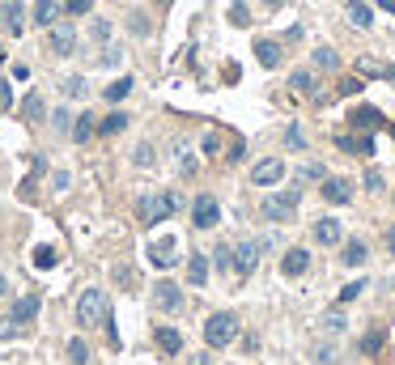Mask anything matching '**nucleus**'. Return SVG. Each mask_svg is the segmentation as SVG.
Returning a JSON list of instances; mask_svg holds the SVG:
<instances>
[{
  "mask_svg": "<svg viewBox=\"0 0 395 365\" xmlns=\"http://www.w3.org/2000/svg\"><path fill=\"white\" fill-rule=\"evenodd\" d=\"M200 149H204V158H217V153H221V136H217V132H208Z\"/></svg>",
  "mask_w": 395,
  "mask_h": 365,
  "instance_id": "4c0bfd02",
  "label": "nucleus"
},
{
  "mask_svg": "<svg viewBox=\"0 0 395 365\" xmlns=\"http://www.w3.org/2000/svg\"><path fill=\"white\" fill-rule=\"evenodd\" d=\"M13 107V94H9V81H0V111Z\"/></svg>",
  "mask_w": 395,
  "mask_h": 365,
  "instance_id": "de8ad7c7",
  "label": "nucleus"
},
{
  "mask_svg": "<svg viewBox=\"0 0 395 365\" xmlns=\"http://www.w3.org/2000/svg\"><path fill=\"white\" fill-rule=\"evenodd\" d=\"M255 60H259L264 68H280L285 51H280V43H272V38H259V43H255Z\"/></svg>",
  "mask_w": 395,
  "mask_h": 365,
  "instance_id": "f3484780",
  "label": "nucleus"
},
{
  "mask_svg": "<svg viewBox=\"0 0 395 365\" xmlns=\"http://www.w3.org/2000/svg\"><path fill=\"white\" fill-rule=\"evenodd\" d=\"M47 51H51V56H73V51H77V30L69 22H55L47 30Z\"/></svg>",
  "mask_w": 395,
  "mask_h": 365,
  "instance_id": "6e6552de",
  "label": "nucleus"
},
{
  "mask_svg": "<svg viewBox=\"0 0 395 365\" xmlns=\"http://www.w3.org/2000/svg\"><path fill=\"white\" fill-rule=\"evenodd\" d=\"M175 166H179V174H183V179H192V174L200 170V162H196V153H192L187 144H179V149H175Z\"/></svg>",
  "mask_w": 395,
  "mask_h": 365,
  "instance_id": "393cba45",
  "label": "nucleus"
},
{
  "mask_svg": "<svg viewBox=\"0 0 395 365\" xmlns=\"http://www.w3.org/2000/svg\"><path fill=\"white\" fill-rule=\"evenodd\" d=\"M361 289H366V281H353V285H345V289H340V301H353Z\"/></svg>",
  "mask_w": 395,
  "mask_h": 365,
  "instance_id": "c03bdc74",
  "label": "nucleus"
},
{
  "mask_svg": "<svg viewBox=\"0 0 395 365\" xmlns=\"http://www.w3.org/2000/svg\"><path fill=\"white\" fill-rule=\"evenodd\" d=\"M192 365H208V352H200V357H196V361H192Z\"/></svg>",
  "mask_w": 395,
  "mask_h": 365,
  "instance_id": "864d4df0",
  "label": "nucleus"
},
{
  "mask_svg": "<svg viewBox=\"0 0 395 365\" xmlns=\"http://www.w3.org/2000/svg\"><path fill=\"white\" fill-rule=\"evenodd\" d=\"M89 5H94V0H64V9H69L73 17H81V13H89Z\"/></svg>",
  "mask_w": 395,
  "mask_h": 365,
  "instance_id": "a19ab883",
  "label": "nucleus"
},
{
  "mask_svg": "<svg viewBox=\"0 0 395 365\" xmlns=\"http://www.w3.org/2000/svg\"><path fill=\"white\" fill-rule=\"evenodd\" d=\"M69 361H73V365H89V344H85L81 336L69 340Z\"/></svg>",
  "mask_w": 395,
  "mask_h": 365,
  "instance_id": "7c9ffc66",
  "label": "nucleus"
},
{
  "mask_svg": "<svg viewBox=\"0 0 395 365\" xmlns=\"http://www.w3.org/2000/svg\"><path fill=\"white\" fill-rule=\"evenodd\" d=\"M183 208V195L179 191H157V195H141L136 200V221L141 225H157L166 217H175Z\"/></svg>",
  "mask_w": 395,
  "mask_h": 365,
  "instance_id": "f257e3e1",
  "label": "nucleus"
},
{
  "mask_svg": "<svg viewBox=\"0 0 395 365\" xmlns=\"http://www.w3.org/2000/svg\"><path fill=\"white\" fill-rule=\"evenodd\" d=\"M280 179H285V162H280V158H264V162H255V170H251V183H255V187H276Z\"/></svg>",
  "mask_w": 395,
  "mask_h": 365,
  "instance_id": "1a4fd4ad",
  "label": "nucleus"
},
{
  "mask_svg": "<svg viewBox=\"0 0 395 365\" xmlns=\"http://www.w3.org/2000/svg\"><path fill=\"white\" fill-rule=\"evenodd\" d=\"M0 64H5V47H0Z\"/></svg>",
  "mask_w": 395,
  "mask_h": 365,
  "instance_id": "6e6d98bb",
  "label": "nucleus"
},
{
  "mask_svg": "<svg viewBox=\"0 0 395 365\" xmlns=\"http://www.w3.org/2000/svg\"><path fill=\"white\" fill-rule=\"evenodd\" d=\"M310 268V251H302V246H289L285 255H280V272L285 276H302Z\"/></svg>",
  "mask_w": 395,
  "mask_h": 365,
  "instance_id": "ddd939ff",
  "label": "nucleus"
},
{
  "mask_svg": "<svg viewBox=\"0 0 395 365\" xmlns=\"http://www.w3.org/2000/svg\"><path fill=\"white\" fill-rule=\"evenodd\" d=\"M310 64H315V68H336V64H340V60H336V51H331V47H315V56H310Z\"/></svg>",
  "mask_w": 395,
  "mask_h": 365,
  "instance_id": "473e14b6",
  "label": "nucleus"
},
{
  "mask_svg": "<svg viewBox=\"0 0 395 365\" xmlns=\"http://www.w3.org/2000/svg\"><path fill=\"white\" fill-rule=\"evenodd\" d=\"M382 348V332H370L366 340H361V352H378Z\"/></svg>",
  "mask_w": 395,
  "mask_h": 365,
  "instance_id": "79ce46f5",
  "label": "nucleus"
},
{
  "mask_svg": "<svg viewBox=\"0 0 395 365\" xmlns=\"http://www.w3.org/2000/svg\"><path fill=\"white\" fill-rule=\"evenodd\" d=\"M34 264H38V268H55V251H51V246H38V251H34Z\"/></svg>",
  "mask_w": 395,
  "mask_h": 365,
  "instance_id": "e433bc0d",
  "label": "nucleus"
},
{
  "mask_svg": "<svg viewBox=\"0 0 395 365\" xmlns=\"http://www.w3.org/2000/svg\"><path fill=\"white\" fill-rule=\"evenodd\" d=\"M323 200L327 204H349L353 200V183L349 179H323Z\"/></svg>",
  "mask_w": 395,
  "mask_h": 365,
  "instance_id": "dca6fc26",
  "label": "nucleus"
},
{
  "mask_svg": "<svg viewBox=\"0 0 395 365\" xmlns=\"http://www.w3.org/2000/svg\"><path fill=\"white\" fill-rule=\"evenodd\" d=\"M315 242L319 246H336V242H340V221H336V217H319L315 221Z\"/></svg>",
  "mask_w": 395,
  "mask_h": 365,
  "instance_id": "a211bd4d",
  "label": "nucleus"
},
{
  "mask_svg": "<svg viewBox=\"0 0 395 365\" xmlns=\"http://www.w3.org/2000/svg\"><path fill=\"white\" fill-rule=\"evenodd\" d=\"M327 332H345V315H340V310H331V315H327Z\"/></svg>",
  "mask_w": 395,
  "mask_h": 365,
  "instance_id": "49530a36",
  "label": "nucleus"
},
{
  "mask_svg": "<svg viewBox=\"0 0 395 365\" xmlns=\"http://www.w3.org/2000/svg\"><path fill=\"white\" fill-rule=\"evenodd\" d=\"M124 128H128V115H124V111H110V115L98 124V132H102V136H115V132H124Z\"/></svg>",
  "mask_w": 395,
  "mask_h": 365,
  "instance_id": "c85d7f7f",
  "label": "nucleus"
},
{
  "mask_svg": "<svg viewBox=\"0 0 395 365\" xmlns=\"http://www.w3.org/2000/svg\"><path fill=\"white\" fill-rule=\"evenodd\" d=\"M132 162H136L141 170H149V166L157 162V153H153V144H149V140H141V144L132 149Z\"/></svg>",
  "mask_w": 395,
  "mask_h": 365,
  "instance_id": "c756f323",
  "label": "nucleus"
},
{
  "mask_svg": "<svg viewBox=\"0 0 395 365\" xmlns=\"http://www.w3.org/2000/svg\"><path fill=\"white\" fill-rule=\"evenodd\" d=\"M5 293H9V281H5V276H0V297H5Z\"/></svg>",
  "mask_w": 395,
  "mask_h": 365,
  "instance_id": "5fc2aeb1",
  "label": "nucleus"
},
{
  "mask_svg": "<svg viewBox=\"0 0 395 365\" xmlns=\"http://www.w3.org/2000/svg\"><path fill=\"white\" fill-rule=\"evenodd\" d=\"M102 319H106V297H102V289H85L77 297V323L81 327H98Z\"/></svg>",
  "mask_w": 395,
  "mask_h": 365,
  "instance_id": "20e7f679",
  "label": "nucleus"
},
{
  "mask_svg": "<svg viewBox=\"0 0 395 365\" xmlns=\"http://www.w3.org/2000/svg\"><path fill=\"white\" fill-rule=\"evenodd\" d=\"M213 268H217V272H230V268H234V246H217V251H213Z\"/></svg>",
  "mask_w": 395,
  "mask_h": 365,
  "instance_id": "2f4dec72",
  "label": "nucleus"
},
{
  "mask_svg": "<svg viewBox=\"0 0 395 365\" xmlns=\"http://www.w3.org/2000/svg\"><path fill=\"white\" fill-rule=\"evenodd\" d=\"M132 85H136L132 77H120V81H110V85L102 89V98H106V102H124V98L132 94Z\"/></svg>",
  "mask_w": 395,
  "mask_h": 365,
  "instance_id": "a878e982",
  "label": "nucleus"
},
{
  "mask_svg": "<svg viewBox=\"0 0 395 365\" xmlns=\"http://www.w3.org/2000/svg\"><path fill=\"white\" fill-rule=\"evenodd\" d=\"M217 221H221V204H217V195L200 191V195L192 200V225H196V230H213Z\"/></svg>",
  "mask_w": 395,
  "mask_h": 365,
  "instance_id": "423d86ee",
  "label": "nucleus"
},
{
  "mask_svg": "<svg viewBox=\"0 0 395 365\" xmlns=\"http://www.w3.org/2000/svg\"><path fill=\"white\" fill-rule=\"evenodd\" d=\"M230 22H234V26H247V22H251L247 5H234V9H230Z\"/></svg>",
  "mask_w": 395,
  "mask_h": 365,
  "instance_id": "37998d69",
  "label": "nucleus"
},
{
  "mask_svg": "<svg viewBox=\"0 0 395 365\" xmlns=\"http://www.w3.org/2000/svg\"><path fill=\"white\" fill-rule=\"evenodd\" d=\"M34 319H38V293L17 297V301H13V310H9V319L0 323V340H13V336H22V332H26Z\"/></svg>",
  "mask_w": 395,
  "mask_h": 365,
  "instance_id": "f03ea898",
  "label": "nucleus"
},
{
  "mask_svg": "<svg viewBox=\"0 0 395 365\" xmlns=\"http://www.w3.org/2000/svg\"><path fill=\"white\" fill-rule=\"evenodd\" d=\"M153 340H157V348H161L166 357H175V352H183V336H179L175 327H157V332H153Z\"/></svg>",
  "mask_w": 395,
  "mask_h": 365,
  "instance_id": "aec40b11",
  "label": "nucleus"
},
{
  "mask_svg": "<svg viewBox=\"0 0 395 365\" xmlns=\"http://www.w3.org/2000/svg\"><path fill=\"white\" fill-rule=\"evenodd\" d=\"M89 38H94V43H106V38H110V22H106V17H94V22H89Z\"/></svg>",
  "mask_w": 395,
  "mask_h": 365,
  "instance_id": "f704fd0d",
  "label": "nucleus"
},
{
  "mask_svg": "<svg viewBox=\"0 0 395 365\" xmlns=\"http://www.w3.org/2000/svg\"><path fill=\"white\" fill-rule=\"evenodd\" d=\"M234 336H238V315L234 310H217V315L204 319V344L208 348H225Z\"/></svg>",
  "mask_w": 395,
  "mask_h": 365,
  "instance_id": "7ed1b4c3",
  "label": "nucleus"
},
{
  "mask_svg": "<svg viewBox=\"0 0 395 365\" xmlns=\"http://www.w3.org/2000/svg\"><path fill=\"white\" fill-rule=\"evenodd\" d=\"M187 285H196V289H204V285H208V259H204L200 251H192V255H187Z\"/></svg>",
  "mask_w": 395,
  "mask_h": 365,
  "instance_id": "6ab92c4d",
  "label": "nucleus"
},
{
  "mask_svg": "<svg viewBox=\"0 0 395 365\" xmlns=\"http://www.w3.org/2000/svg\"><path fill=\"white\" fill-rule=\"evenodd\" d=\"M30 22L43 26V30H51L55 22H60V0H38V5L30 9Z\"/></svg>",
  "mask_w": 395,
  "mask_h": 365,
  "instance_id": "2eb2a0df",
  "label": "nucleus"
},
{
  "mask_svg": "<svg viewBox=\"0 0 395 365\" xmlns=\"http://www.w3.org/2000/svg\"><path fill=\"white\" fill-rule=\"evenodd\" d=\"M298 200H302V191H298V187H289V191H280V195H268L259 213H264L268 221H289V217L298 213Z\"/></svg>",
  "mask_w": 395,
  "mask_h": 365,
  "instance_id": "39448f33",
  "label": "nucleus"
},
{
  "mask_svg": "<svg viewBox=\"0 0 395 365\" xmlns=\"http://www.w3.org/2000/svg\"><path fill=\"white\" fill-rule=\"evenodd\" d=\"M47 102H43V94L38 89H30L26 98H22V119H30V124H47Z\"/></svg>",
  "mask_w": 395,
  "mask_h": 365,
  "instance_id": "4468645a",
  "label": "nucleus"
},
{
  "mask_svg": "<svg viewBox=\"0 0 395 365\" xmlns=\"http://www.w3.org/2000/svg\"><path fill=\"white\" fill-rule=\"evenodd\" d=\"M94 132H98V119H94L89 111H77V124H73V140H77V144H89V140H94Z\"/></svg>",
  "mask_w": 395,
  "mask_h": 365,
  "instance_id": "4be33fe9",
  "label": "nucleus"
},
{
  "mask_svg": "<svg viewBox=\"0 0 395 365\" xmlns=\"http://www.w3.org/2000/svg\"><path fill=\"white\" fill-rule=\"evenodd\" d=\"M0 30H5L9 38L26 34V9L17 5V0H9V5H0Z\"/></svg>",
  "mask_w": 395,
  "mask_h": 365,
  "instance_id": "9d476101",
  "label": "nucleus"
},
{
  "mask_svg": "<svg viewBox=\"0 0 395 365\" xmlns=\"http://www.w3.org/2000/svg\"><path fill=\"white\" fill-rule=\"evenodd\" d=\"M289 89H294V94H310V98H323V94L315 89V73H310V68H294V73H289Z\"/></svg>",
  "mask_w": 395,
  "mask_h": 365,
  "instance_id": "412c9836",
  "label": "nucleus"
},
{
  "mask_svg": "<svg viewBox=\"0 0 395 365\" xmlns=\"http://www.w3.org/2000/svg\"><path fill=\"white\" fill-rule=\"evenodd\" d=\"M128 30H132V34H141V38H145V34H149V30H153V26H149V17H141V13H132V17H128Z\"/></svg>",
  "mask_w": 395,
  "mask_h": 365,
  "instance_id": "c9c22d12",
  "label": "nucleus"
},
{
  "mask_svg": "<svg viewBox=\"0 0 395 365\" xmlns=\"http://www.w3.org/2000/svg\"><path fill=\"white\" fill-rule=\"evenodd\" d=\"M259 268V242H238L234 246V272L238 276H251Z\"/></svg>",
  "mask_w": 395,
  "mask_h": 365,
  "instance_id": "9b49d317",
  "label": "nucleus"
},
{
  "mask_svg": "<svg viewBox=\"0 0 395 365\" xmlns=\"http://www.w3.org/2000/svg\"><path fill=\"white\" fill-rule=\"evenodd\" d=\"M120 60H124V47H110L106 56H98V64H106V68H115Z\"/></svg>",
  "mask_w": 395,
  "mask_h": 365,
  "instance_id": "ea45409f",
  "label": "nucleus"
},
{
  "mask_svg": "<svg viewBox=\"0 0 395 365\" xmlns=\"http://www.w3.org/2000/svg\"><path fill=\"white\" fill-rule=\"evenodd\" d=\"M345 13H349V22H353V26H370V22H374V13H370L366 0H349V9H345Z\"/></svg>",
  "mask_w": 395,
  "mask_h": 365,
  "instance_id": "cd10ccee",
  "label": "nucleus"
},
{
  "mask_svg": "<svg viewBox=\"0 0 395 365\" xmlns=\"http://www.w3.org/2000/svg\"><path fill=\"white\" fill-rule=\"evenodd\" d=\"M175 259H179V242H175V238H157V242H149V264L171 268Z\"/></svg>",
  "mask_w": 395,
  "mask_h": 365,
  "instance_id": "f8f14e48",
  "label": "nucleus"
},
{
  "mask_svg": "<svg viewBox=\"0 0 395 365\" xmlns=\"http://www.w3.org/2000/svg\"><path fill=\"white\" fill-rule=\"evenodd\" d=\"M47 124H51V132H60V136H64V132L77 124V111H69V107H55V111L47 115Z\"/></svg>",
  "mask_w": 395,
  "mask_h": 365,
  "instance_id": "b1692460",
  "label": "nucleus"
},
{
  "mask_svg": "<svg viewBox=\"0 0 395 365\" xmlns=\"http://www.w3.org/2000/svg\"><path fill=\"white\" fill-rule=\"evenodd\" d=\"M366 187H370V191H382V174H378V170H370V174H366Z\"/></svg>",
  "mask_w": 395,
  "mask_h": 365,
  "instance_id": "09e8293b",
  "label": "nucleus"
},
{
  "mask_svg": "<svg viewBox=\"0 0 395 365\" xmlns=\"http://www.w3.org/2000/svg\"><path fill=\"white\" fill-rule=\"evenodd\" d=\"M361 85H366V81H345V85H340V94H361Z\"/></svg>",
  "mask_w": 395,
  "mask_h": 365,
  "instance_id": "8fccbe9b",
  "label": "nucleus"
},
{
  "mask_svg": "<svg viewBox=\"0 0 395 365\" xmlns=\"http://www.w3.org/2000/svg\"><path fill=\"white\" fill-rule=\"evenodd\" d=\"M153 310H161V315H179V310H183V289L175 281H157L153 285Z\"/></svg>",
  "mask_w": 395,
  "mask_h": 365,
  "instance_id": "0eeeda50",
  "label": "nucleus"
},
{
  "mask_svg": "<svg viewBox=\"0 0 395 365\" xmlns=\"http://www.w3.org/2000/svg\"><path fill=\"white\" fill-rule=\"evenodd\" d=\"M285 140H289V149H306V136H302V128H298V124H289Z\"/></svg>",
  "mask_w": 395,
  "mask_h": 365,
  "instance_id": "58836bf2",
  "label": "nucleus"
},
{
  "mask_svg": "<svg viewBox=\"0 0 395 365\" xmlns=\"http://www.w3.org/2000/svg\"><path fill=\"white\" fill-rule=\"evenodd\" d=\"M69 183H73L69 170H55V174H51V187H55V191H69Z\"/></svg>",
  "mask_w": 395,
  "mask_h": 365,
  "instance_id": "a18cd8bd",
  "label": "nucleus"
},
{
  "mask_svg": "<svg viewBox=\"0 0 395 365\" xmlns=\"http://www.w3.org/2000/svg\"><path fill=\"white\" fill-rule=\"evenodd\" d=\"M378 124V111L374 107H357L353 111V128H374Z\"/></svg>",
  "mask_w": 395,
  "mask_h": 365,
  "instance_id": "72a5a7b5",
  "label": "nucleus"
},
{
  "mask_svg": "<svg viewBox=\"0 0 395 365\" xmlns=\"http://www.w3.org/2000/svg\"><path fill=\"white\" fill-rule=\"evenodd\" d=\"M378 9H387V13L395 17V0H378Z\"/></svg>",
  "mask_w": 395,
  "mask_h": 365,
  "instance_id": "603ef678",
  "label": "nucleus"
},
{
  "mask_svg": "<svg viewBox=\"0 0 395 365\" xmlns=\"http://www.w3.org/2000/svg\"><path fill=\"white\" fill-rule=\"evenodd\" d=\"M60 94H64V102H69V98H85V94H89V85H85V77H77V73H73V77H64V81H60Z\"/></svg>",
  "mask_w": 395,
  "mask_h": 365,
  "instance_id": "bb28decb",
  "label": "nucleus"
},
{
  "mask_svg": "<svg viewBox=\"0 0 395 365\" xmlns=\"http://www.w3.org/2000/svg\"><path fill=\"white\" fill-rule=\"evenodd\" d=\"M366 255H370V251H366V242H361V238H353V242H345V251H340V259H345V268H361V264H366Z\"/></svg>",
  "mask_w": 395,
  "mask_h": 365,
  "instance_id": "5701e85b",
  "label": "nucleus"
},
{
  "mask_svg": "<svg viewBox=\"0 0 395 365\" xmlns=\"http://www.w3.org/2000/svg\"><path fill=\"white\" fill-rule=\"evenodd\" d=\"M387 251H391V255H395V225H391V230H387Z\"/></svg>",
  "mask_w": 395,
  "mask_h": 365,
  "instance_id": "3c124183",
  "label": "nucleus"
},
{
  "mask_svg": "<svg viewBox=\"0 0 395 365\" xmlns=\"http://www.w3.org/2000/svg\"><path fill=\"white\" fill-rule=\"evenodd\" d=\"M387 77H395V68H387Z\"/></svg>",
  "mask_w": 395,
  "mask_h": 365,
  "instance_id": "4d7b16f0",
  "label": "nucleus"
}]
</instances>
